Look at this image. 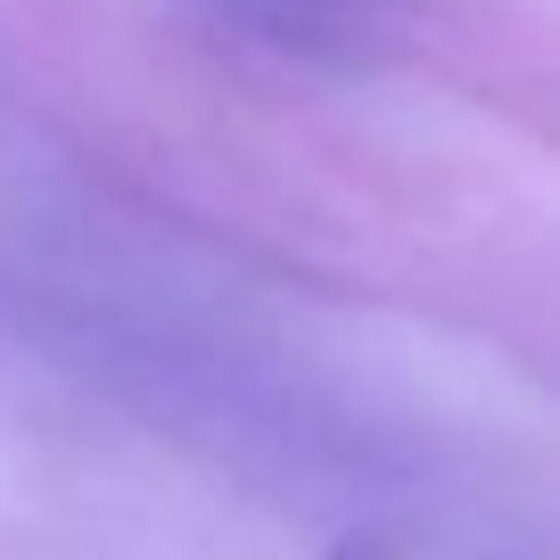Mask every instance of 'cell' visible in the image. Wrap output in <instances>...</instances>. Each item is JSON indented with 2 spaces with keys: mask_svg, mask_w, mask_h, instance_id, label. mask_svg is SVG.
I'll use <instances>...</instances> for the list:
<instances>
[{
  "mask_svg": "<svg viewBox=\"0 0 560 560\" xmlns=\"http://www.w3.org/2000/svg\"><path fill=\"white\" fill-rule=\"evenodd\" d=\"M330 560H380V552H371V544H347V552H330Z\"/></svg>",
  "mask_w": 560,
  "mask_h": 560,
  "instance_id": "6da1fadb",
  "label": "cell"
}]
</instances>
